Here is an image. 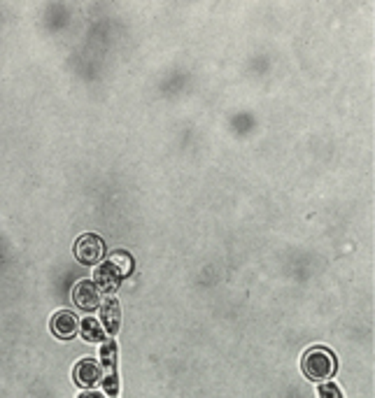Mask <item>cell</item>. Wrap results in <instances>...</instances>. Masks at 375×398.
<instances>
[{
  "instance_id": "cell-1",
  "label": "cell",
  "mask_w": 375,
  "mask_h": 398,
  "mask_svg": "<svg viewBox=\"0 0 375 398\" xmlns=\"http://www.w3.org/2000/svg\"><path fill=\"white\" fill-rule=\"evenodd\" d=\"M303 375L312 382H329L338 370V359L327 347H310L301 359Z\"/></svg>"
},
{
  "instance_id": "cell-2",
  "label": "cell",
  "mask_w": 375,
  "mask_h": 398,
  "mask_svg": "<svg viewBox=\"0 0 375 398\" xmlns=\"http://www.w3.org/2000/svg\"><path fill=\"white\" fill-rule=\"evenodd\" d=\"M75 259L84 266H98L105 259V242L101 235L84 233L75 240Z\"/></svg>"
},
{
  "instance_id": "cell-3",
  "label": "cell",
  "mask_w": 375,
  "mask_h": 398,
  "mask_svg": "<svg viewBox=\"0 0 375 398\" xmlns=\"http://www.w3.org/2000/svg\"><path fill=\"white\" fill-rule=\"evenodd\" d=\"M91 282L96 284V289L101 291V296H115L117 289H119V284L124 282V277H122V272L117 270L108 259H105L98 263V268L93 270Z\"/></svg>"
},
{
  "instance_id": "cell-4",
  "label": "cell",
  "mask_w": 375,
  "mask_h": 398,
  "mask_svg": "<svg viewBox=\"0 0 375 398\" xmlns=\"http://www.w3.org/2000/svg\"><path fill=\"white\" fill-rule=\"evenodd\" d=\"M103 375L105 372L101 368V364L93 361V359H89V357L82 359V361H77L73 368V382L82 389H93L96 384H101Z\"/></svg>"
},
{
  "instance_id": "cell-5",
  "label": "cell",
  "mask_w": 375,
  "mask_h": 398,
  "mask_svg": "<svg viewBox=\"0 0 375 398\" xmlns=\"http://www.w3.org/2000/svg\"><path fill=\"white\" fill-rule=\"evenodd\" d=\"M73 303L79 310H84V312H93V310L101 308L103 296L91 279H79V282L73 287Z\"/></svg>"
},
{
  "instance_id": "cell-6",
  "label": "cell",
  "mask_w": 375,
  "mask_h": 398,
  "mask_svg": "<svg viewBox=\"0 0 375 398\" xmlns=\"http://www.w3.org/2000/svg\"><path fill=\"white\" fill-rule=\"evenodd\" d=\"M49 331H52L59 340H70L79 333V319L77 315L70 310H59L49 319Z\"/></svg>"
},
{
  "instance_id": "cell-7",
  "label": "cell",
  "mask_w": 375,
  "mask_h": 398,
  "mask_svg": "<svg viewBox=\"0 0 375 398\" xmlns=\"http://www.w3.org/2000/svg\"><path fill=\"white\" fill-rule=\"evenodd\" d=\"M98 310H101V319L98 321L103 324L105 335L117 338V333H119V328H122V308H119L117 296H105Z\"/></svg>"
},
{
  "instance_id": "cell-8",
  "label": "cell",
  "mask_w": 375,
  "mask_h": 398,
  "mask_svg": "<svg viewBox=\"0 0 375 398\" xmlns=\"http://www.w3.org/2000/svg\"><path fill=\"white\" fill-rule=\"evenodd\" d=\"M79 335L86 340V343H103L105 340V328L96 317H84L79 319Z\"/></svg>"
},
{
  "instance_id": "cell-9",
  "label": "cell",
  "mask_w": 375,
  "mask_h": 398,
  "mask_svg": "<svg viewBox=\"0 0 375 398\" xmlns=\"http://www.w3.org/2000/svg\"><path fill=\"white\" fill-rule=\"evenodd\" d=\"M108 261H110L112 266H115L117 270L122 272V277H124V279H126V277L131 275V272H133L135 261H133V257H131L128 252H122V250H119V252H112L110 257H108Z\"/></svg>"
},
{
  "instance_id": "cell-10",
  "label": "cell",
  "mask_w": 375,
  "mask_h": 398,
  "mask_svg": "<svg viewBox=\"0 0 375 398\" xmlns=\"http://www.w3.org/2000/svg\"><path fill=\"white\" fill-rule=\"evenodd\" d=\"M105 375H103V389H105V396L108 398H117L119 396V370H117V366L115 368H110V370H103Z\"/></svg>"
},
{
  "instance_id": "cell-11",
  "label": "cell",
  "mask_w": 375,
  "mask_h": 398,
  "mask_svg": "<svg viewBox=\"0 0 375 398\" xmlns=\"http://www.w3.org/2000/svg\"><path fill=\"white\" fill-rule=\"evenodd\" d=\"M317 396L320 398H343V391L336 382H320L317 384Z\"/></svg>"
},
{
  "instance_id": "cell-12",
  "label": "cell",
  "mask_w": 375,
  "mask_h": 398,
  "mask_svg": "<svg viewBox=\"0 0 375 398\" xmlns=\"http://www.w3.org/2000/svg\"><path fill=\"white\" fill-rule=\"evenodd\" d=\"M77 398H108V396L101 394V391H96V389H84Z\"/></svg>"
},
{
  "instance_id": "cell-13",
  "label": "cell",
  "mask_w": 375,
  "mask_h": 398,
  "mask_svg": "<svg viewBox=\"0 0 375 398\" xmlns=\"http://www.w3.org/2000/svg\"><path fill=\"white\" fill-rule=\"evenodd\" d=\"M117 398H119V396H117Z\"/></svg>"
}]
</instances>
